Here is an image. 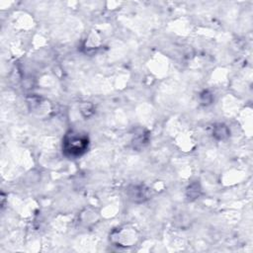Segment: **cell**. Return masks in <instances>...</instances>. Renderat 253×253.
<instances>
[{
	"label": "cell",
	"instance_id": "obj_1",
	"mask_svg": "<svg viewBox=\"0 0 253 253\" xmlns=\"http://www.w3.org/2000/svg\"><path fill=\"white\" fill-rule=\"evenodd\" d=\"M88 144L89 139L86 134L70 130L63 138L62 149L66 156L77 158L86 152Z\"/></svg>",
	"mask_w": 253,
	"mask_h": 253
}]
</instances>
